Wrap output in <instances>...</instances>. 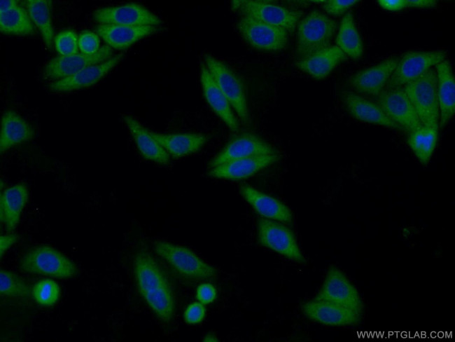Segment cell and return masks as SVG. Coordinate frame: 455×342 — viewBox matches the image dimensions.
Returning a JSON list of instances; mask_svg holds the SVG:
<instances>
[{
  "label": "cell",
  "instance_id": "1",
  "mask_svg": "<svg viewBox=\"0 0 455 342\" xmlns=\"http://www.w3.org/2000/svg\"><path fill=\"white\" fill-rule=\"evenodd\" d=\"M137 289L141 297L157 317L164 322L172 320L175 299L166 274L146 251L138 252L133 261Z\"/></svg>",
  "mask_w": 455,
  "mask_h": 342
},
{
  "label": "cell",
  "instance_id": "2",
  "mask_svg": "<svg viewBox=\"0 0 455 342\" xmlns=\"http://www.w3.org/2000/svg\"><path fill=\"white\" fill-rule=\"evenodd\" d=\"M337 27L335 20L316 10L300 20L297 25L295 46L298 60L307 58L330 46Z\"/></svg>",
  "mask_w": 455,
  "mask_h": 342
},
{
  "label": "cell",
  "instance_id": "3",
  "mask_svg": "<svg viewBox=\"0 0 455 342\" xmlns=\"http://www.w3.org/2000/svg\"><path fill=\"white\" fill-rule=\"evenodd\" d=\"M24 273L65 279L78 273L76 264L55 248L41 245L28 249L20 261Z\"/></svg>",
  "mask_w": 455,
  "mask_h": 342
},
{
  "label": "cell",
  "instance_id": "4",
  "mask_svg": "<svg viewBox=\"0 0 455 342\" xmlns=\"http://www.w3.org/2000/svg\"><path fill=\"white\" fill-rule=\"evenodd\" d=\"M421 124L439 128L440 110L437 96V76L432 67L416 79L402 86Z\"/></svg>",
  "mask_w": 455,
  "mask_h": 342
},
{
  "label": "cell",
  "instance_id": "5",
  "mask_svg": "<svg viewBox=\"0 0 455 342\" xmlns=\"http://www.w3.org/2000/svg\"><path fill=\"white\" fill-rule=\"evenodd\" d=\"M155 252L181 276L192 280L211 279L217 270L191 249L166 241L154 244Z\"/></svg>",
  "mask_w": 455,
  "mask_h": 342
},
{
  "label": "cell",
  "instance_id": "6",
  "mask_svg": "<svg viewBox=\"0 0 455 342\" xmlns=\"http://www.w3.org/2000/svg\"><path fill=\"white\" fill-rule=\"evenodd\" d=\"M204 63L241 122L248 125L250 117L241 80L227 64L211 55H204Z\"/></svg>",
  "mask_w": 455,
  "mask_h": 342
},
{
  "label": "cell",
  "instance_id": "7",
  "mask_svg": "<svg viewBox=\"0 0 455 342\" xmlns=\"http://www.w3.org/2000/svg\"><path fill=\"white\" fill-rule=\"evenodd\" d=\"M258 242L279 254L299 263H305L293 231L282 223L260 218L257 225Z\"/></svg>",
  "mask_w": 455,
  "mask_h": 342
},
{
  "label": "cell",
  "instance_id": "8",
  "mask_svg": "<svg viewBox=\"0 0 455 342\" xmlns=\"http://www.w3.org/2000/svg\"><path fill=\"white\" fill-rule=\"evenodd\" d=\"M443 50L409 51L400 59L386 88L402 87L416 79L429 69L445 60Z\"/></svg>",
  "mask_w": 455,
  "mask_h": 342
},
{
  "label": "cell",
  "instance_id": "9",
  "mask_svg": "<svg viewBox=\"0 0 455 342\" xmlns=\"http://www.w3.org/2000/svg\"><path fill=\"white\" fill-rule=\"evenodd\" d=\"M374 101L402 131L409 133L422 126L402 87L386 88Z\"/></svg>",
  "mask_w": 455,
  "mask_h": 342
},
{
  "label": "cell",
  "instance_id": "10",
  "mask_svg": "<svg viewBox=\"0 0 455 342\" xmlns=\"http://www.w3.org/2000/svg\"><path fill=\"white\" fill-rule=\"evenodd\" d=\"M242 38L253 48L265 51H280L288 43V32L253 18L241 16L237 22Z\"/></svg>",
  "mask_w": 455,
  "mask_h": 342
},
{
  "label": "cell",
  "instance_id": "11",
  "mask_svg": "<svg viewBox=\"0 0 455 342\" xmlns=\"http://www.w3.org/2000/svg\"><path fill=\"white\" fill-rule=\"evenodd\" d=\"M241 16L293 32L298 25L302 12L294 11L268 1H241L238 9Z\"/></svg>",
  "mask_w": 455,
  "mask_h": 342
},
{
  "label": "cell",
  "instance_id": "12",
  "mask_svg": "<svg viewBox=\"0 0 455 342\" xmlns=\"http://www.w3.org/2000/svg\"><path fill=\"white\" fill-rule=\"evenodd\" d=\"M315 299L362 313L363 302L358 290L344 273L335 266L329 268Z\"/></svg>",
  "mask_w": 455,
  "mask_h": 342
},
{
  "label": "cell",
  "instance_id": "13",
  "mask_svg": "<svg viewBox=\"0 0 455 342\" xmlns=\"http://www.w3.org/2000/svg\"><path fill=\"white\" fill-rule=\"evenodd\" d=\"M92 17L99 25L159 27L162 24L158 15L136 3L101 8L94 11Z\"/></svg>",
  "mask_w": 455,
  "mask_h": 342
},
{
  "label": "cell",
  "instance_id": "14",
  "mask_svg": "<svg viewBox=\"0 0 455 342\" xmlns=\"http://www.w3.org/2000/svg\"><path fill=\"white\" fill-rule=\"evenodd\" d=\"M278 153L276 150L258 135L242 132L233 137L225 147L210 161L211 168L230 160L267 154Z\"/></svg>",
  "mask_w": 455,
  "mask_h": 342
},
{
  "label": "cell",
  "instance_id": "15",
  "mask_svg": "<svg viewBox=\"0 0 455 342\" xmlns=\"http://www.w3.org/2000/svg\"><path fill=\"white\" fill-rule=\"evenodd\" d=\"M112 53L111 48L102 46L98 52L92 55L78 53L71 55L55 57L46 65L44 76L54 81L69 77L85 67L107 60L111 57Z\"/></svg>",
  "mask_w": 455,
  "mask_h": 342
},
{
  "label": "cell",
  "instance_id": "16",
  "mask_svg": "<svg viewBox=\"0 0 455 342\" xmlns=\"http://www.w3.org/2000/svg\"><path fill=\"white\" fill-rule=\"evenodd\" d=\"M399 59L398 57H388L378 64L358 71L349 78L350 86L358 94L375 97L386 88Z\"/></svg>",
  "mask_w": 455,
  "mask_h": 342
},
{
  "label": "cell",
  "instance_id": "17",
  "mask_svg": "<svg viewBox=\"0 0 455 342\" xmlns=\"http://www.w3.org/2000/svg\"><path fill=\"white\" fill-rule=\"evenodd\" d=\"M302 310L310 320L331 326L356 324L361 315L359 311L315 298L303 303Z\"/></svg>",
  "mask_w": 455,
  "mask_h": 342
},
{
  "label": "cell",
  "instance_id": "18",
  "mask_svg": "<svg viewBox=\"0 0 455 342\" xmlns=\"http://www.w3.org/2000/svg\"><path fill=\"white\" fill-rule=\"evenodd\" d=\"M341 100L344 109L354 118L361 122L401 130L374 101L349 90L342 92Z\"/></svg>",
  "mask_w": 455,
  "mask_h": 342
},
{
  "label": "cell",
  "instance_id": "19",
  "mask_svg": "<svg viewBox=\"0 0 455 342\" xmlns=\"http://www.w3.org/2000/svg\"><path fill=\"white\" fill-rule=\"evenodd\" d=\"M279 158V155L274 153L235 159L209 168L208 175L218 179L241 180L274 164Z\"/></svg>",
  "mask_w": 455,
  "mask_h": 342
},
{
  "label": "cell",
  "instance_id": "20",
  "mask_svg": "<svg viewBox=\"0 0 455 342\" xmlns=\"http://www.w3.org/2000/svg\"><path fill=\"white\" fill-rule=\"evenodd\" d=\"M122 56V54L116 55L104 62L85 67L72 76L55 81L49 88L52 92L65 93L94 85L119 63Z\"/></svg>",
  "mask_w": 455,
  "mask_h": 342
},
{
  "label": "cell",
  "instance_id": "21",
  "mask_svg": "<svg viewBox=\"0 0 455 342\" xmlns=\"http://www.w3.org/2000/svg\"><path fill=\"white\" fill-rule=\"evenodd\" d=\"M239 192L244 199L262 218L284 224H290L293 220L291 210L278 199L248 184H241Z\"/></svg>",
  "mask_w": 455,
  "mask_h": 342
},
{
  "label": "cell",
  "instance_id": "22",
  "mask_svg": "<svg viewBox=\"0 0 455 342\" xmlns=\"http://www.w3.org/2000/svg\"><path fill=\"white\" fill-rule=\"evenodd\" d=\"M435 69L440 110L439 128H443L455 113V78L451 65L446 59L437 64Z\"/></svg>",
  "mask_w": 455,
  "mask_h": 342
},
{
  "label": "cell",
  "instance_id": "23",
  "mask_svg": "<svg viewBox=\"0 0 455 342\" xmlns=\"http://www.w3.org/2000/svg\"><path fill=\"white\" fill-rule=\"evenodd\" d=\"M159 29L157 26L99 25L95 30L108 46L116 50H125Z\"/></svg>",
  "mask_w": 455,
  "mask_h": 342
},
{
  "label": "cell",
  "instance_id": "24",
  "mask_svg": "<svg viewBox=\"0 0 455 342\" xmlns=\"http://www.w3.org/2000/svg\"><path fill=\"white\" fill-rule=\"evenodd\" d=\"M200 70L202 90L207 103L232 131L237 132L239 130V123L231 109L230 102L215 82L204 63L201 64Z\"/></svg>",
  "mask_w": 455,
  "mask_h": 342
},
{
  "label": "cell",
  "instance_id": "25",
  "mask_svg": "<svg viewBox=\"0 0 455 342\" xmlns=\"http://www.w3.org/2000/svg\"><path fill=\"white\" fill-rule=\"evenodd\" d=\"M149 132L173 158H182L198 151L208 139L207 136L202 133L164 134L151 130Z\"/></svg>",
  "mask_w": 455,
  "mask_h": 342
},
{
  "label": "cell",
  "instance_id": "26",
  "mask_svg": "<svg viewBox=\"0 0 455 342\" xmlns=\"http://www.w3.org/2000/svg\"><path fill=\"white\" fill-rule=\"evenodd\" d=\"M122 118L144 158L160 165L169 163L170 156L147 128L131 116L125 115Z\"/></svg>",
  "mask_w": 455,
  "mask_h": 342
},
{
  "label": "cell",
  "instance_id": "27",
  "mask_svg": "<svg viewBox=\"0 0 455 342\" xmlns=\"http://www.w3.org/2000/svg\"><path fill=\"white\" fill-rule=\"evenodd\" d=\"M348 57L336 46H330L307 58L298 60L296 67L312 78L320 80L326 78Z\"/></svg>",
  "mask_w": 455,
  "mask_h": 342
},
{
  "label": "cell",
  "instance_id": "28",
  "mask_svg": "<svg viewBox=\"0 0 455 342\" xmlns=\"http://www.w3.org/2000/svg\"><path fill=\"white\" fill-rule=\"evenodd\" d=\"M28 198L29 191L24 184L9 186L1 193L0 218L8 232H12L16 228Z\"/></svg>",
  "mask_w": 455,
  "mask_h": 342
},
{
  "label": "cell",
  "instance_id": "29",
  "mask_svg": "<svg viewBox=\"0 0 455 342\" xmlns=\"http://www.w3.org/2000/svg\"><path fill=\"white\" fill-rule=\"evenodd\" d=\"M34 135V129L20 114L13 110L3 114L0 132L1 153L31 139Z\"/></svg>",
  "mask_w": 455,
  "mask_h": 342
},
{
  "label": "cell",
  "instance_id": "30",
  "mask_svg": "<svg viewBox=\"0 0 455 342\" xmlns=\"http://www.w3.org/2000/svg\"><path fill=\"white\" fill-rule=\"evenodd\" d=\"M336 46L349 57L360 59L364 51L363 41L356 28L351 12L342 18L336 36Z\"/></svg>",
  "mask_w": 455,
  "mask_h": 342
},
{
  "label": "cell",
  "instance_id": "31",
  "mask_svg": "<svg viewBox=\"0 0 455 342\" xmlns=\"http://www.w3.org/2000/svg\"><path fill=\"white\" fill-rule=\"evenodd\" d=\"M439 128L421 126L408 134V145L422 165H427L434 153L438 140Z\"/></svg>",
  "mask_w": 455,
  "mask_h": 342
},
{
  "label": "cell",
  "instance_id": "32",
  "mask_svg": "<svg viewBox=\"0 0 455 342\" xmlns=\"http://www.w3.org/2000/svg\"><path fill=\"white\" fill-rule=\"evenodd\" d=\"M51 1L48 0H28L26 7L33 24L37 27L46 46L50 49L54 42V32L51 20Z\"/></svg>",
  "mask_w": 455,
  "mask_h": 342
},
{
  "label": "cell",
  "instance_id": "33",
  "mask_svg": "<svg viewBox=\"0 0 455 342\" xmlns=\"http://www.w3.org/2000/svg\"><path fill=\"white\" fill-rule=\"evenodd\" d=\"M0 31L9 35H31L35 33V28L27 10L18 5L0 13Z\"/></svg>",
  "mask_w": 455,
  "mask_h": 342
},
{
  "label": "cell",
  "instance_id": "34",
  "mask_svg": "<svg viewBox=\"0 0 455 342\" xmlns=\"http://www.w3.org/2000/svg\"><path fill=\"white\" fill-rule=\"evenodd\" d=\"M31 294L38 305L51 307L58 301L61 290L54 280L46 278L40 280L34 285Z\"/></svg>",
  "mask_w": 455,
  "mask_h": 342
},
{
  "label": "cell",
  "instance_id": "35",
  "mask_svg": "<svg viewBox=\"0 0 455 342\" xmlns=\"http://www.w3.org/2000/svg\"><path fill=\"white\" fill-rule=\"evenodd\" d=\"M0 293L1 296L27 298L31 293L28 285L17 274L6 270L0 271Z\"/></svg>",
  "mask_w": 455,
  "mask_h": 342
},
{
  "label": "cell",
  "instance_id": "36",
  "mask_svg": "<svg viewBox=\"0 0 455 342\" xmlns=\"http://www.w3.org/2000/svg\"><path fill=\"white\" fill-rule=\"evenodd\" d=\"M54 45L59 55L66 56L78 53V36L72 29H64L54 38Z\"/></svg>",
  "mask_w": 455,
  "mask_h": 342
},
{
  "label": "cell",
  "instance_id": "37",
  "mask_svg": "<svg viewBox=\"0 0 455 342\" xmlns=\"http://www.w3.org/2000/svg\"><path fill=\"white\" fill-rule=\"evenodd\" d=\"M99 35L90 30L80 32L78 36V48L80 53L86 55L96 53L100 49Z\"/></svg>",
  "mask_w": 455,
  "mask_h": 342
},
{
  "label": "cell",
  "instance_id": "38",
  "mask_svg": "<svg viewBox=\"0 0 455 342\" xmlns=\"http://www.w3.org/2000/svg\"><path fill=\"white\" fill-rule=\"evenodd\" d=\"M357 2L356 0H327L323 2L322 8L330 15L340 16Z\"/></svg>",
  "mask_w": 455,
  "mask_h": 342
},
{
  "label": "cell",
  "instance_id": "39",
  "mask_svg": "<svg viewBox=\"0 0 455 342\" xmlns=\"http://www.w3.org/2000/svg\"><path fill=\"white\" fill-rule=\"evenodd\" d=\"M206 309L200 302L190 303L184 313L185 322L189 324H197L202 322L205 317Z\"/></svg>",
  "mask_w": 455,
  "mask_h": 342
},
{
  "label": "cell",
  "instance_id": "40",
  "mask_svg": "<svg viewBox=\"0 0 455 342\" xmlns=\"http://www.w3.org/2000/svg\"><path fill=\"white\" fill-rule=\"evenodd\" d=\"M216 288L210 283L201 284L196 290L197 299L204 305L212 303L216 299Z\"/></svg>",
  "mask_w": 455,
  "mask_h": 342
},
{
  "label": "cell",
  "instance_id": "41",
  "mask_svg": "<svg viewBox=\"0 0 455 342\" xmlns=\"http://www.w3.org/2000/svg\"><path fill=\"white\" fill-rule=\"evenodd\" d=\"M377 3L383 9L391 11H398L407 8V0H379Z\"/></svg>",
  "mask_w": 455,
  "mask_h": 342
},
{
  "label": "cell",
  "instance_id": "42",
  "mask_svg": "<svg viewBox=\"0 0 455 342\" xmlns=\"http://www.w3.org/2000/svg\"><path fill=\"white\" fill-rule=\"evenodd\" d=\"M18 240V236L15 234H7L0 237V253L1 257L13 244Z\"/></svg>",
  "mask_w": 455,
  "mask_h": 342
},
{
  "label": "cell",
  "instance_id": "43",
  "mask_svg": "<svg viewBox=\"0 0 455 342\" xmlns=\"http://www.w3.org/2000/svg\"><path fill=\"white\" fill-rule=\"evenodd\" d=\"M437 5L435 0H407V8H430Z\"/></svg>",
  "mask_w": 455,
  "mask_h": 342
},
{
  "label": "cell",
  "instance_id": "44",
  "mask_svg": "<svg viewBox=\"0 0 455 342\" xmlns=\"http://www.w3.org/2000/svg\"><path fill=\"white\" fill-rule=\"evenodd\" d=\"M18 4L17 1L15 0H7V1H1L0 6V13L10 11L17 6Z\"/></svg>",
  "mask_w": 455,
  "mask_h": 342
},
{
  "label": "cell",
  "instance_id": "45",
  "mask_svg": "<svg viewBox=\"0 0 455 342\" xmlns=\"http://www.w3.org/2000/svg\"><path fill=\"white\" fill-rule=\"evenodd\" d=\"M204 341H218L216 336L213 334H206L204 338Z\"/></svg>",
  "mask_w": 455,
  "mask_h": 342
},
{
  "label": "cell",
  "instance_id": "46",
  "mask_svg": "<svg viewBox=\"0 0 455 342\" xmlns=\"http://www.w3.org/2000/svg\"><path fill=\"white\" fill-rule=\"evenodd\" d=\"M241 1H233L232 3V8L234 10H238L240 5H241Z\"/></svg>",
  "mask_w": 455,
  "mask_h": 342
}]
</instances>
